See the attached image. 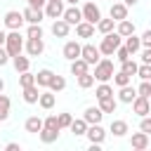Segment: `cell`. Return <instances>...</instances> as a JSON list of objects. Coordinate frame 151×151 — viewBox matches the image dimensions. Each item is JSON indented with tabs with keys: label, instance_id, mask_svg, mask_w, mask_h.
<instances>
[{
	"label": "cell",
	"instance_id": "cell-26",
	"mask_svg": "<svg viewBox=\"0 0 151 151\" xmlns=\"http://www.w3.org/2000/svg\"><path fill=\"white\" fill-rule=\"evenodd\" d=\"M38 99H40V87H38V85L24 87V101H26V104H38Z\"/></svg>",
	"mask_w": 151,
	"mask_h": 151
},
{
	"label": "cell",
	"instance_id": "cell-21",
	"mask_svg": "<svg viewBox=\"0 0 151 151\" xmlns=\"http://www.w3.org/2000/svg\"><path fill=\"white\" fill-rule=\"evenodd\" d=\"M87 127H90V123H87L85 118H73V123H71V127H68V130H71L76 137H85Z\"/></svg>",
	"mask_w": 151,
	"mask_h": 151
},
{
	"label": "cell",
	"instance_id": "cell-13",
	"mask_svg": "<svg viewBox=\"0 0 151 151\" xmlns=\"http://www.w3.org/2000/svg\"><path fill=\"white\" fill-rule=\"evenodd\" d=\"M50 31H52V35H54V38H66V35H68V31H71V24H68L66 19H54Z\"/></svg>",
	"mask_w": 151,
	"mask_h": 151
},
{
	"label": "cell",
	"instance_id": "cell-1",
	"mask_svg": "<svg viewBox=\"0 0 151 151\" xmlns=\"http://www.w3.org/2000/svg\"><path fill=\"white\" fill-rule=\"evenodd\" d=\"M123 45V35L118 33V31H111V33H106L104 38H101V42H99V52L104 54V57H113L116 54V50Z\"/></svg>",
	"mask_w": 151,
	"mask_h": 151
},
{
	"label": "cell",
	"instance_id": "cell-25",
	"mask_svg": "<svg viewBox=\"0 0 151 151\" xmlns=\"http://www.w3.org/2000/svg\"><path fill=\"white\" fill-rule=\"evenodd\" d=\"M87 71H90V64H87L83 57H78V59H73V61H71V73H73L76 78H78V76H83V73H87Z\"/></svg>",
	"mask_w": 151,
	"mask_h": 151
},
{
	"label": "cell",
	"instance_id": "cell-4",
	"mask_svg": "<svg viewBox=\"0 0 151 151\" xmlns=\"http://www.w3.org/2000/svg\"><path fill=\"white\" fill-rule=\"evenodd\" d=\"M2 21H5V26H7L9 31H21V26L26 24V19H24V12H17V9H9V12H5Z\"/></svg>",
	"mask_w": 151,
	"mask_h": 151
},
{
	"label": "cell",
	"instance_id": "cell-3",
	"mask_svg": "<svg viewBox=\"0 0 151 151\" xmlns=\"http://www.w3.org/2000/svg\"><path fill=\"white\" fill-rule=\"evenodd\" d=\"M5 47H7L9 57H17V54H21V50L26 47V42H24V38H21L19 31H9L7 33V40H5Z\"/></svg>",
	"mask_w": 151,
	"mask_h": 151
},
{
	"label": "cell",
	"instance_id": "cell-48",
	"mask_svg": "<svg viewBox=\"0 0 151 151\" xmlns=\"http://www.w3.org/2000/svg\"><path fill=\"white\" fill-rule=\"evenodd\" d=\"M9 59H12V57H9V52H7V47L2 45V47H0V66H5V64H7Z\"/></svg>",
	"mask_w": 151,
	"mask_h": 151
},
{
	"label": "cell",
	"instance_id": "cell-36",
	"mask_svg": "<svg viewBox=\"0 0 151 151\" xmlns=\"http://www.w3.org/2000/svg\"><path fill=\"white\" fill-rule=\"evenodd\" d=\"M111 94H113V87H111L109 83H99V85H97V90H94L97 101H99V99H104V97H111Z\"/></svg>",
	"mask_w": 151,
	"mask_h": 151
},
{
	"label": "cell",
	"instance_id": "cell-41",
	"mask_svg": "<svg viewBox=\"0 0 151 151\" xmlns=\"http://www.w3.org/2000/svg\"><path fill=\"white\" fill-rule=\"evenodd\" d=\"M137 76H139L142 80H151V64H139Z\"/></svg>",
	"mask_w": 151,
	"mask_h": 151
},
{
	"label": "cell",
	"instance_id": "cell-43",
	"mask_svg": "<svg viewBox=\"0 0 151 151\" xmlns=\"http://www.w3.org/2000/svg\"><path fill=\"white\" fill-rule=\"evenodd\" d=\"M137 94H142V97H151V80H142L139 87H137Z\"/></svg>",
	"mask_w": 151,
	"mask_h": 151
},
{
	"label": "cell",
	"instance_id": "cell-12",
	"mask_svg": "<svg viewBox=\"0 0 151 151\" xmlns=\"http://www.w3.org/2000/svg\"><path fill=\"white\" fill-rule=\"evenodd\" d=\"M80 52H83V45H80V42H76V40H68V42L64 45V50H61L64 59H68V61L78 59V57H80Z\"/></svg>",
	"mask_w": 151,
	"mask_h": 151
},
{
	"label": "cell",
	"instance_id": "cell-18",
	"mask_svg": "<svg viewBox=\"0 0 151 151\" xmlns=\"http://www.w3.org/2000/svg\"><path fill=\"white\" fill-rule=\"evenodd\" d=\"M42 17H45V9H35V7H28V5H26V9H24L26 24H40Z\"/></svg>",
	"mask_w": 151,
	"mask_h": 151
},
{
	"label": "cell",
	"instance_id": "cell-34",
	"mask_svg": "<svg viewBox=\"0 0 151 151\" xmlns=\"http://www.w3.org/2000/svg\"><path fill=\"white\" fill-rule=\"evenodd\" d=\"M47 90H52L54 94L57 92H61V90H66V78L64 76H52V80H50V87Z\"/></svg>",
	"mask_w": 151,
	"mask_h": 151
},
{
	"label": "cell",
	"instance_id": "cell-30",
	"mask_svg": "<svg viewBox=\"0 0 151 151\" xmlns=\"http://www.w3.org/2000/svg\"><path fill=\"white\" fill-rule=\"evenodd\" d=\"M99 109L104 111V113H113L116 109H118V99L111 94V97H104V99H99Z\"/></svg>",
	"mask_w": 151,
	"mask_h": 151
},
{
	"label": "cell",
	"instance_id": "cell-6",
	"mask_svg": "<svg viewBox=\"0 0 151 151\" xmlns=\"http://www.w3.org/2000/svg\"><path fill=\"white\" fill-rule=\"evenodd\" d=\"M83 19L97 26V21L101 19V9H99V5H94L92 0H87V2L83 5Z\"/></svg>",
	"mask_w": 151,
	"mask_h": 151
},
{
	"label": "cell",
	"instance_id": "cell-44",
	"mask_svg": "<svg viewBox=\"0 0 151 151\" xmlns=\"http://www.w3.org/2000/svg\"><path fill=\"white\" fill-rule=\"evenodd\" d=\"M130 57H132V54H130V50H127L125 45H120V47L116 50V59H118V61H125V59H130Z\"/></svg>",
	"mask_w": 151,
	"mask_h": 151
},
{
	"label": "cell",
	"instance_id": "cell-45",
	"mask_svg": "<svg viewBox=\"0 0 151 151\" xmlns=\"http://www.w3.org/2000/svg\"><path fill=\"white\" fill-rule=\"evenodd\" d=\"M71 123H73V116H71V113H59V125H61V130H64V127H71Z\"/></svg>",
	"mask_w": 151,
	"mask_h": 151
},
{
	"label": "cell",
	"instance_id": "cell-47",
	"mask_svg": "<svg viewBox=\"0 0 151 151\" xmlns=\"http://www.w3.org/2000/svg\"><path fill=\"white\" fill-rule=\"evenodd\" d=\"M142 47H151V28H146L142 33Z\"/></svg>",
	"mask_w": 151,
	"mask_h": 151
},
{
	"label": "cell",
	"instance_id": "cell-52",
	"mask_svg": "<svg viewBox=\"0 0 151 151\" xmlns=\"http://www.w3.org/2000/svg\"><path fill=\"white\" fill-rule=\"evenodd\" d=\"M5 40H7V33H5V31H2V28H0V47H2V45H5Z\"/></svg>",
	"mask_w": 151,
	"mask_h": 151
},
{
	"label": "cell",
	"instance_id": "cell-20",
	"mask_svg": "<svg viewBox=\"0 0 151 151\" xmlns=\"http://www.w3.org/2000/svg\"><path fill=\"white\" fill-rule=\"evenodd\" d=\"M38 104H40L45 111L54 109V104H57V97H54V92H52V90H45V92H40V99H38Z\"/></svg>",
	"mask_w": 151,
	"mask_h": 151
},
{
	"label": "cell",
	"instance_id": "cell-56",
	"mask_svg": "<svg viewBox=\"0 0 151 151\" xmlns=\"http://www.w3.org/2000/svg\"><path fill=\"white\" fill-rule=\"evenodd\" d=\"M149 101H151V97H149Z\"/></svg>",
	"mask_w": 151,
	"mask_h": 151
},
{
	"label": "cell",
	"instance_id": "cell-54",
	"mask_svg": "<svg viewBox=\"0 0 151 151\" xmlns=\"http://www.w3.org/2000/svg\"><path fill=\"white\" fill-rule=\"evenodd\" d=\"M2 90H5V80L0 78V92H2Z\"/></svg>",
	"mask_w": 151,
	"mask_h": 151
},
{
	"label": "cell",
	"instance_id": "cell-10",
	"mask_svg": "<svg viewBox=\"0 0 151 151\" xmlns=\"http://www.w3.org/2000/svg\"><path fill=\"white\" fill-rule=\"evenodd\" d=\"M45 52V40L42 38H26V54L28 57H40Z\"/></svg>",
	"mask_w": 151,
	"mask_h": 151
},
{
	"label": "cell",
	"instance_id": "cell-32",
	"mask_svg": "<svg viewBox=\"0 0 151 151\" xmlns=\"http://www.w3.org/2000/svg\"><path fill=\"white\" fill-rule=\"evenodd\" d=\"M116 31H118L123 38H127V35H132V33H134V24H132L130 19H123V21H118V24H116Z\"/></svg>",
	"mask_w": 151,
	"mask_h": 151
},
{
	"label": "cell",
	"instance_id": "cell-19",
	"mask_svg": "<svg viewBox=\"0 0 151 151\" xmlns=\"http://www.w3.org/2000/svg\"><path fill=\"white\" fill-rule=\"evenodd\" d=\"M123 45L130 50V54H137L139 50H142V35H127V38H123Z\"/></svg>",
	"mask_w": 151,
	"mask_h": 151
},
{
	"label": "cell",
	"instance_id": "cell-38",
	"mask_svg": "<svg viewBox=\"0 0 151 151\" xmlns=\"http://www.w3.org/2000/svg\"><path fill=\"white\" fill-rule=\"evenodd\" d=\"M19 85H21V90L28 87V85H35V73H31V71L19 73Z\"/></svg>",
	"mask_w": 151,
	"mask_h": 151
},
{
	"label": "cell",
	"instance_id": "cell-14",
	"mask_svg": "<svg viewBox=\"0 0 151 151\" xmlns=\"http://www.w3.org/2000/svg\"><path fill=\"white\" fill-rule=\"evenodd\" d=\"M61 19H66L71 26H78V24L83 21V9H78L76 5H71V7L64 9V17H61Z\"/></svg>",
	"mask_w": 151,
	"mask_h": 151
},
{
	"label": "cell",
	"instance_id": "cell-42",
	"mask_svg": "<svg viewBox=\"0 0 151 151\" xmlns=\"http://www.w3.org/2000/svg\"><path fill=\"white\" fill-rule=\"evenodd\" d=\"M45 127H50V130H59V132H61L59 116H47V118H45Z\"/></svg>",
	"mask_w": 151,
	"mask_h": 151
},
{
	"label": "cell",
	"instance_id": "cell-2",
	"mask_svg": "<svg viewBox=\"0 0 151 151\" xmlns=\"http://www.w3.org/2000/svg\"><path fill=\"white\" fill-rule=\"evenodd\" d=\"M113 61L111 59H99V64H94V80L99 83H109L113 78Z\"/></svg>",
	"mask_w": 151,
	"mask_h": 151
},
{
	"label": "cell",
	"instance_id": "cell-31",
	"mask_svg": "<svg viewBox=\"0 0 151 151\" xmlns=\"http://www.w3.org/2000/svg\"><path fill=\"white\" fill-rule=\"evenodd\" d=\"M109 130L113 132V137H125V134L130 132V127H127L125 120H111V127H109Z\"/></svg>",
	"mask_w": 151,
	"mask_h": 151
},
{
	"label": "cell",
	"instance_id": "cell-37",
	"mask_svg": "<svg viewBox=\"0 0 151 151\" xmlns=\"http://www.w3.org/2000/svg\"><path fill=\"white\" fill-rule=\"evenodd\" d=\"M130 80H132V76H127L125 71H118V73H113V85H116V87L130 85Z\"/></svg>",
	"mask_w": 151,
	"mask_h": 151
},
{
	"label": "cell",
	"instance_id": "cell-40",
	"mask_svg": "<svg viewBox=\"0 0 151 151\" xmlns=\"http://www.w3.org/2000/svg\"><path fill=\"white\" fill-rule=\"evenodd\" d=\"M26 38H42V26L40 24H28Z\"/></svg>",
	"mask_w": 151,
	"mask_h": 151
},
{
	"label": "cell",
	"instance_id": "cell-51",
	"mask_svg": "<svg viewBox=\"0 0 151 151\" xmlns=\"http://www.w3.org/2000/svg\"><path fill=\"white\" fill-rule=\"evenodd\" d=\"M5 149H7V151H21V144H17V142H9Z\"/></svg>",
	"mask_w": 151,
	"mask_h": 151
},
{
	"label": "cell",
	"instance_id": "cell-11",
	"mask_svg": "<svg viewBox=\"0 0 151 151\" xmlns=\"http://www.w3.org/2000/svg\"><path fill=\"white\" fill-rule=\"evenodd\" d=\"M149 144H151V139H149V134L146 132H132V137H130V146L134 149V151H144V149H149Z\"/></svg>",
	"mask_w": 151,
	"mask_h": 151
},
{
	"label": "cell",
	"instance_id": "cell-49",
	"mask_svg": "<svg viewBox=\"0 0 151 151\" xmlns=\"http://www.w3.org/2000/svg\"><path fill=\"white\" fill-rule=\"evenodd\" d=\"M26 5H28V7H35V9H45L47 0H26Z\"/></svg>",
	"mask_w": 151,
	"mask_h": 151
},
{
	"label": "cell",
	"instance_id": "cell-50",
	"mask_svg": "<svg viewBox=\"0 0 151 151\" xmlns=\"http://www.w3.org/2000/svg\"><path fill=\"white\" fill-rule=\"evenodd\" d=\"M142 64H151V47H142Z\"/></svg>",
	"mask_w": 151,
	"mask_h": 151
},
{
	"label": "cell",
	"instance_id": "cell-22",
	"mask_svg": "<svg viewBox=\"0 0 151 151\" xmlns=\"http://www.w3.org/2000/svg\"><path fill=\"white\" fill-rule=\"evenodd\" d=\"M116 24H118V21H116L113 17H109V19H104V17H101V19L97 21V31H99L101 35H106V33L116 31Z\"/></svg>",
	"mask_w": 151,
	"mask_h": 151
},
{
	"label": "cell",
	"instance_id": "cell-23",
	"mask_svg": "<svg viewBox=\"0 0 151 151\" xmlns=\"http://www.w3.org/2000/svg\"><path fill=\"white\" fill-rule=\"evenodd\" d=\"M76 35L78 38H92L94 35V24H90V21H80L78 26H76Z\"/></svg>",
	"mask_w": 151,
	"mask_h": 151
},
{
	"label": "cell",
	"instance_id": "cell-28",
	"mask_svg": "<svg viewBox=\"0 0 151 151\" xmlns=\"http://www.w3.org/2000/svg\"><path fill=\"white\" fill-rule=\"evenodd\" d=\"M52 71L50 68H40L38 73H35V85L38 87H50V80H52Z\"/></svg>",
	"mask_w": 151,
	"mask_h": 151
},
{
	"label": "cell",
	"instance_id": "cell-16",
	"mask_svg": "<svg viewBox=\"0 0 151 151\" xmlns=\"http://www.w3.org/2000/svg\"><path fill=\"white\" fill-rule=\"evenodd\" d=\"M83 118H85L90 125H94V123H101V118H104V111H101L99 106H87V109L83 111Z\"/></svg>",
	"mask_w": 151,
	"mask_h": 151
},
{
	"label": "cell",
	"instance_id": "cell-5",
	"mask_svg": "<svg viewBox=\"0 0 151 151\" xmlns=\"http://www.w3.org/2000/svg\"><path fill=\"white\" fill-rule=\"evenodd\" d=\"M80 57L90 64V66H94V64H99V59H101V52H99V45H92V42H85L83 45V52H80Z\"/></svg>",
	"mask_w": 151,
	"mask_h": 151
},
{
	"label": "cell",
	"instance_id": "cell-24",
	"mask_svg": "<svg viewBox=\"0 0 151 151\" xmlns=\"http://www.w3.org/2000/svg\"><path fill=\"white\" fill-rule=\"evenodd\" d=\"M12 64H14V71H17V73H24V71L31 68V57L17 54V57H12Z\"/></svg>",
	"mask_w": 151,
	"mask_h": 151
},
{
	"label": "cell",
	"instance_id": "cell-33",
	"mask_svg": "<svg viewBox=\"0 0 151 151\" xmlns=\"http://www.w3.org/2000/svg\"><path fill=\"white\" fill-rule=\"evenodd\" d=\"M9 106H12V101H9V97L0 92V123H5V120L9 118Z\"/></svg>",
	"mask_w": 151,
	"mask_h": 151
},
{
	"label": "cell",
	"instance_id": "cell-7",
	"mask_svg": "<svg viewBox=\"0 0 151 151\" xmlns=\"http://www.w3.org/2000/svg\"><path fill=\"white\" fill-rule=\"evenodd\" d=\"M85 137L90 139V144H104V139H106V130L101 127V123H94V125L87 127Z\"/></svg>",
	"mask_w": 151,
	"mask_h": 151
},
{
	"label": "cell",
	"instance_id": "cell-53",
	"mask_svg": "<svg viewBox=\"0 0 151 151\" xmlns=\"http://www.w3.org/2000/svg\"><path fill=\"white\" fill-rule=\"evenodd\" d=\"M123 2H125V5H127V7H134V5H137V2H139V0H123Z\"/></svg>",
	"mask_w": 151,
	"mask_h": 151
},
{
	"label": "cell",
	"instance_id": "cell-39",
	"mask_svg": "<svg viewBox=\"0 0 151 151\" xmlns=\"http://www.w3.org/2000/svg\"><path fill=\"white\" fill-rule=\"evenodd\" d=\"M94 85V73H83V76H78V87H83V90H87V87H92Z\"/></svg>",
	"mask_w": 151,
	"mask_h": 151
},
{
	"label": "cell",
	"instance_id": "cell-29",
	"mask_svg": "<svg viewBox=\"0 0 151 151\" xmlns=\"http://www.w3.org/2000/svg\"><path fill=\"white\" fill-rule=\"evenodd\" d=\"M38 137H40V142H42V144H54V142L59 139V130H50V127H42V130L38 132Z\"/></svg>",
	"mask_w": 151,
	"mask_h": 151
},
{
	"label": "cell",
	"instance_id": "cell-55",
	"mask_svg": "<svg viewBox=\"0 0 151 151\" xmlns=\"http://www.w3.org/2000/svg\"><path fill=\"white\" fill-rule=\"evenodd\" d=\"M66 2H68V5H78V0H66Z\"/></svg>",
	"mask_w": 151,
	"mask_h": 151
},
{
	"label": "cell",
	"instance_id": "cell-35",
	"mask_svg": "<svg viewBox=\"0 0 151 151\" xmlns=\"http://www.w3.org/2000/svg\"><path fill=\"white\" fill-rule=\"evenodd\" d=\"M137 68H139V64L130 57V59H125V61H120V71H125L127 76H137Z\"/></svg>",
	"mask_w": 151,
	"mask_h": 151
},
{
	"label": "cell",
	"instance_id": "cell-27",
	"mask_svg": "<svg viewBox=\"0 0 151 151\" xmlns=\"http://www.w3.org/2000/svg\"><path fill=\"white\" fill-rule=\"evenodd\" d=\"M111 17H113L116 21L127 19V5H125V2H113V5H111Z\"/></svg>",
	"mask_w": 151,
	"mask_h": 151
},
{
	"label": "cell",
	"instance_id": "cell-15",
	"mask_svg": "<svg viewBox=\"0 0 151 151\" xmlns=\"http://www.w3.org/2000/svg\"><path fill=\"white\" fill-rule=\"evenodd\" d=\"M134 97H137V87H132V85H123V87H118V101H123V104H132Z\"/></svg>",
	"mask_w": 151,
	"mask_h": 151
},
{
	"label": "cell",
	"instance_id": "cell-8",
	"mask_svg": "<svg viewBox=\"0 0 151 151\" xmlns=\"http://www.w3.org/2000/svg\"><path fill=\"white\" fill-rule=\"evenodd\" d=\"M45 17L47 19H61L64 17V0H47Z\"/></svg>",
	"mask_w": 151,
	"mask_h": 151
},
{
	"label": "cell",
	"instance_id": "cell-46",
	"mask_svg": "<svg viewBox=\"0 0 151 151\" xmlns=\"http://www.w3.org/2000/svg\"><path fill=\"white\" fill-rule=\"evenodd\" d=\"M139 130H142V132H146V134H151V113L142 118V123H139Z\"/></svg>",
	"mask_w": 151,
	"mask_h": 151
},
{
	"label": "cell",
	"instance_id": "cell-9",
	"mask_svg": "<svg viewBox=\"0 0 151 151\" xmlns=\"http://www.w3.org/2000/svg\"><path fill=\"white\" fill-rule=\"evenodd\" d=\"M132 111H134L139 118L149 116V113H151V101H149V97H142V94H137V97H134V101H132Z\"/></svg>",
	"mask_w": 151,
	"mask_h": 151
},
{
	"label": "cell",
	"instance_id": "cell-17",
	"mask_svg": "<svg viewBox=\"0 0 151 151\" xmlns=\"http://www.w3.org/2000/svg\"><path fill=\"white\" fill-rule=\"evenodd\" d=\"M24 127H26V132L38 134V132L45 127V120H42L40 116H28V118H26V123H24Z\"/></svg>",
	"mask_w": 151,
	"mask_h": 151
}]
</instances>
